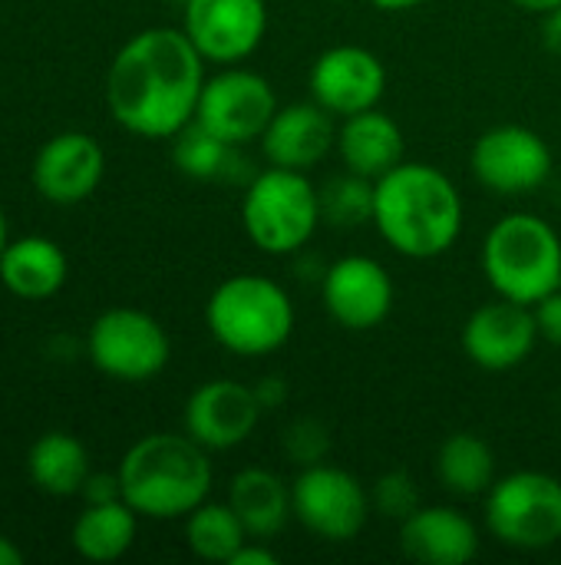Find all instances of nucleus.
<instances>
[{"mask_svg":"<svg viewBox=\"0 0 561 565\" xmlns=\"http://www.w3.org/2000/svg\"><path fill=\"white\" fill-rule=\"evenodd\" d=\"M205 56L185 30L149 26L129 36L109 63L106 103L112 119L142 139H172L195 119Z\"/></svg>","mask_w":561,"mask_h":565,"instance_id":"nucleus-1","label":"nucleus"},{"mask_svg":"<svg viewBox=\"0 0 561 565\" xmlns=\"http://www.w3.org/2000/svg\"><path fill=\"white\" fill-rule=\"evenodd\" d=\"M463 222V195L443 169L403 159L377 179L374 225L397 255L413 262L440 258L460 242Z\"/></svg>","mask_w":561,"mask_h":565,"instance_id":"nucleus-2","label":"nucleus"},{"mask_svg":"<svg viewBox=\"0 0 561 565\" xmlns=\"http://www.w3.org/2000/svg\"><path fill=\"white\" fill-rule=\"evenodd\" d=\"M212 450L188 434H149L119 460L122 500L145 520H185L212 493Z\"/></svg>","mask_w":561,"mask_h":565,"instance_id":"nucleus-3","label":"nucleus"},{"mask_svg":"<svg viewBox=\"0 0 561 565\" xmlns=\"http://www.w3.org/2000/svg\"><path fill=\"white\" fill-rule=\"evenodd\" d=\"M205 324L225 351L238 358H268L294 334V301L265 275H231L212 291Z\"/></svg>","mask_w":561,"mask_h":565,"instance_id":"nucleus-4","label":"nucleus"},{"mask_svg":"<svg viewBox=\"0 0 561 565\" xmlns=\"http://www.w3.org/2000/svg\"><path fill=\"white\" fill-rule=\"evenodd\" d=\"M483 271L499 298L532 308L561 288L559 232L532 212L503 215L486 232Z\"/></svg>","mask_w":561,"mask_h":565,"instance_id":"nucleus-5","label":"nucleus"},{"mask_svg":"<svg viewBox=\"0 0 561 565\" xmlns=\"http://www.w3.org/2000/svg\"><path fill=\"white\" fill-rule=\"evenodd\" d=\"M241 225L265 255H298L321 225V195L308 172L271 166L248 179L241 195Z\"/></svg>","mask_w":561,"mask_h":565,"instance_id":"nucleus-6","label":"nucleus"},{"mask_svg":"<svg viewBox=\"0 0 561 565\" xmlns=\"http://www.w3.org/2000/svg\"><path fill=\"white\" fill-rule=\"evenodd\" d=\"M486 530L509 550L539 553L561 543V480L542 470L499 477L486 493Z\"/></svg>","mask_w":561,"mask_h":565,"instance_id":"nucleus-7","label":"nucleus"},{"mask_svg":"<svg viewBox=\"0 0 561 565\" xmlns=\"http://www.w3.org/2000/svg\"><path fill=\"white\" fill-rule=\"evenodd\" d=\"M86 354L106 377L142 384L165 371L172 341L152 315L139 308H109L93 321Z\"/></svg>","mask_w":561,"mask_h":565,"instance_id":"nucleus-8","label":"nucleus"},{"mask_svg":"<svg viewBox=\"0 0 561 565\" xmlns=\"http://www.w3.org/2000/svg\"><path fill=\"white\" fill-rule=\"evenodd\" d=\"M294 520L317 540L350 543L370 520V490L347 470L324 463L304 467L294 483Z\"/></svg>","mask_w":561,"mask_h":565,"instance_id":"nucleus-9","label":"nucleus"},{"mask_svg":"<svg viewBox=\"0 0 561 565\" xmlns=\"http://www.w3.org/2000/svg\"><path fill=\"white\" fill-rule=\"evenodd\" d=\"M274 113H278V96L261 73L225 66L215 76H205L195 106V122H202L228 146H248L261 139Z\"/></svg>","mask_w":561,"mask_h":565,"instance_id":"nucleus-10","label":"nucleus"},{"mask_svg":"<svg viewBox=\"0 0 561 565\" xmlns=\"http://www.w3.org/2000/svg\"><path fill=\"white\" fill-rule=\"evenodd\" d=\"M470 169L476 182L496 195H526L549 182L552 149L529 126H493L486 129L470 152Z\"/></svg>","mask_w":561,"mask_h":565,"instance_id":"nucleus-11","label":"nucleus"},{"mask_svg":"<svg viewBox=\"0 0 561 565\" xmlns=\"http://www.w3.org/2000/svg\"><path fill=\"white\" fill-rule=\"evenodd\" d=\"M182 30L205 63L235 66L248 60L268 33L265 0H185Z\"/></svg>","mask_w":561,"mask_h":565,"instance_id":"nucleus-12","label":"nucleus"},{"mask_svg":"<svg viewBox=\"0 0 561 565\" xmlns=\"http://www.w3.org/2000/svg\"><path fill=\"white\" fill-rule=\"evenodd\" d=\"M321 298L327 315L347 331L380 328L393 311V278L370 255H344L321 275Z\"/></svg>","mask_w":561,"mask_h":565,"instance_id":"nucleus-13","label":"nucleus"},{"mask_svg":"<svg viewBox=\"0 0 561 565\" xmlns=\"http://www.w3.org/2000/svg\"><path fill=\"white\" fill-rule=\"evenodd\" d=\"M308 89L314 103H321L327 113L344 119L380 106L387 93V70L374 50L357 43H341L324 50L311 63Z\"/></svg>","mask_w":561,"mask_h":565,"instance_id":"nucleus-14","label":"nucleus"},{"mask_svg":"<svg viewBox=\"0 0 561 565\" xmlns=\"http://www.w3.org/2000/svg\"><path fill=\"white\" fill-rule=\"evenodd\" d=\"M261 414L265 411L258 404L255 387L231 377H218L192 391V397L185 401L182 424L185 434L205 450H235L255 434Z\"/></svg>","mask_w":561,"mask_h":565,"instance_id":"nucleus-15","label":"nucleus"},{"mask_svg":"<svg viewBox=\"0 0 561 565\" xmlns=\"http://www.w3.org/2000/svg\"><path fill=\"white\" fill-rule=\"evenodd\" d=\"M539 341L532 308L509 298L479 305L463 324V351L483 371H513L526 364Z\"/></svg>","mask_w":561,"mask_h":565,"instance_id":"nucleus-16","label":"nucleus"},{"mask_svg":"<svg viewBox=\"0 0 561 565\" xmlns=\"http://www.w3.org/2000/svg\"><path fill=\"white\" fill-rule=\"evenodd\" d=\"M106 172V152L89 132H60L33 159L30 179L36 195L53 205L86 202Z\"/></svg>","mask_w":561,"mask_h":565,"instance_id":"nucleus-17","label":"nucleus"},{"mask_svg":"<svg viewBox=\"0 0 561 565\" xmlns=\"http://www.w3.org/2000/svg\"><path fill=\"white\" fill-rule=\"evenodd\" d=\"M261 152L268 166L311 172L337 149V126L334 113H327L321 103H288L278 106L274 119L261 132Z\"/></svg>","mask_w":561,"mask_h":565,"instance_id":"nucleus-18","label":"nucleus"},{"mask_svg":"<svg viewBox=\"0 0 561 565\" xmlns=\"http://www.w3.org/2000/svg\"><path fill=\"white\" fill-rule=\"evenodd\" d=\"M400 550L420 565H466L479 553V530L456 507H420L400 523Z\"/></svg>","mask_w":561,"mask_h":565,"instance_id":"nucleus-19","label":"nucleus"},{"mask_svg":"<svg viewBox=\"0 0 561 565\" xmlns=\"http://www.w3.org/2000/svg\"><path fill=\"white\" fill-rule=\"evenodd\" d=\"M337 156H341L344 169L377 182L403 162L407 136L393 116H387L380 106H374V109H364V113L341 119Z\"/></svg>","mask_w":561,"mask_h":565,"instance_id":"nucleus-20","label":"nucleus"},{"mask_svg":"<svg viewBox=\"0 0 561 565\" xmlns=\"http://www.w3.org/2000/svg\"><path fill=\"white\" fill-rule=\"evenodd\" d=\"M69 278V262L63 248L43 235H26L7 242L0 252V281L10 295L23 301H46L53 298Z\"/></svg>","mask_w":561,"mask_h":565,"instance_id":"nucleus-21","label":"nucleus"},{"mask_svg":"<svg viewBox=\"0 0 561 565\" xmlns=\"http://www.w3.org/2000/svg\"><path fill=\"white\" fill-rule=\"evenodd\" d=\"M228 503L238 513V520L251 540L278 536L294 516L291 483L265 467H248V470L235 473L231 487H228Z\"/></svg>","mask_w":561,"mask_h":565,"instance_id":"nucleus-22","label":"nucleus"},{"mask_svg":"<svg viewBox=\"0 0 561 565\" xmlns=\"http://www.w3.org/2000/svg\"><path fill=\"white\" fill-rule=\"evenodd\" d=\"M136 530H139V513L126 500L86 503V510L73 523L69 543L89 563H116L132 550Z\"/></svg>","mask_w":561,"mask_h":565,"instance_id":"nucleus-23","label":"nucleus"},{"mask_svg":"<svg viewBox=\"0 0 561 565\" xmlns=\"http://www.w3.org/2000/svg\"><path fill=\"white\" fill-rule=\"evenodd\" d=\"M26 473H30V483L40 493L63 500V497H79V490H83V483H86V477L93 470H89L86 447L73 434L50 430L30 447Z\"/></svg>","mask_w":561,"mask_h":565,"instance_id":"nucleus-24","label":"nucleus"},{"mask_svg":"<svg viewBox=\"0 0 561 565\" xmlns=\"http://www.w3.org/2000/svg\"><path fill=\"white\" fill-rule=\"evenodd\" d=\"M436 477L453 497H486L496 477V454L476 434H450L436 454Z\"/></svg>","mask_w":561,"mask_h":565,"instance_id":"nucleus-25","label":"nucleus"},{"mask_svg":"<svg viewBox=\"0 0 561 565\" xmlns=\"http://www.w3.org/2000/svg\"><path fill=\"white\" fill-rule=\"evenodd\" d=\"M248 530L241 526L231 503L205 500L185 516V543L205 563H231V556L248 543Z\"/></svg>","mask_w":561,"mask_h":565,"instance_id":"nucleus-26","label":"nucleus"},{"mask_svg":"<svg viewBox=\"0 0 561 565\" xmlns=\"http://www.w3.org/2000/svg\"><path fill=\"white\" fill-rule=\"evenodd\" d=\"M238 149L208 132L202 122H188L172 136V162L182 175L198 179V182H215V179H238Z\"/></svg>","mask_w":561,"mask_h":565,"instance_id":"nucleus-27","label":"nucleus"},{"mask_svg":"<svg viewBox=\"0 0 561 565\" xmlns=\"http://www.w3.org/2000/svg\"><path fill=\"white\" fill-rule=\"evenodd\" d=\"M321 222L331 228H364L374 222V199H377V182L367 175H357L344 169L341 175L327 179L321 189Z\"/></svg>","mask_w":561,"mask_h":565,"instance_id":"nucleus-28","label":"nucleus"},{"mask_svg":"<svg viewBox=\"0 0 561 565\" xmlns=\"http://www.w3.org/2000/svg\"><path fill=\"white\" fill-rule=\"evenodd\" d=\"M370 503L374 510L384 516V520H393V523H403L407 516H413L423 500H420V487L417 480L407 473V470H390L384 473L374 490H370Z\"/></svg>","mask_w":561,"mask_h":565,"instance_id":"nucleus-29","label":"nucleus"},{"mask_svg":"<svg viewBox=\"0 0 561 565\" xmlns=\"http://www.w3.org/2000/svg\"><path fill=\"white\" fill-rule=\"evenodd\" d=\"M281 447H284V457L294 463V467H314V463H324L327 454H331V434L321 420L314 417H298L284 427V437H281Z\"/></svg>","mask_w":561,"mask_h":565,"instance_id":"nucleus-30","label":"nucleus"},{"mask_svg":"<svg viewBox=\"0 0 561 565\" xmlns=\"http://www.w3.org/2000/svg\"><path fill=\"white\" fill-rule=\"evenodd\" d=\"M532 315H536V324H539V338L561 348V288L546 295L542 301H536Z\"/></svg>","mask_w":561,"mask_h":565,"instance_id":"nucleus-31","label":"nucleus"},{"mask_svg":"<svg viewBox=\"0 0 561 565\" xmlns=\"http://www.w3.org/2000/svg\"><path fill=\"white\" fill-rule=\"evenodd\" d=\"M79 497L86 503H112L122 500V487H119V473H89Z\"/></svg>","mask_w":561,"mask_h":565,"instance_id":"nucleus-32","label":"nucleus"},{"mask_svg":"<svg viewBox=\"0 0 561 565\" xmlns=\"http://www.w3.org/2000/svg\"><path fill=\"white\" fill-rule=\"evenodd\" d=\"M228 565H278V553L268 550L265 540H248V543L231 556V563Z\"/></svg>","mask_w":561,"mask_h":565,"instance_id":"nucleus-33","label":"nucleus"},{"mask_svg":"<svg viewBox=\"0 0 561 565\" xmlns=\"http://www.w3.org/2000/svg\"><path fill=\"white\" fill-rule=\"evenodd\" d=\"M255 394H258L261 411H278V407L288 401V384H284L281 377H265V381L255 387Z\"/></svg>","mask_w":561,"mask_h":565,"instance_id":"nucleus-34","label":"nucleus"},{"mask_svg":"<svg viewBox=\"0 0 561 565\" xmlns=\"http://www.w3.org/2000/svg\"><path fill=\"white\" fill-rule=\"evenodd\" d=\"M542 43L552 56H561V3L542 13Z\"/></svg>","mask_w":561,"mask_h":565,"instance_id":"nucleus-35","label":"nucleus"},{"mask_svg":"<svg viewBox=\"0 0 561 565\" xmlns=\"http://www.w3.org/2000/svg\"><path fill=\"white\" fill-rule=\"evenodd\" d=\"M509 3H516L519 10H526V13H549L552 7H559L561 0H509Z\"/></svg>","mask_w":561,"mask_h":565,"instance_id":"nucleus-36","label":"nucleus"},{"mask_svg":"<svg viewBox=\"0 0 561 565\" xmlns=\"http://www.w3.org/2000/svg\"><path fill=\"white\" fill-rule=\"evenodd\" d=\"M377 10H387V13H400V10H413V7H420V3H427V0H370Z\"/></svg>","mask_w":561,"mask_h":565,"instance_id":"nucleus-37","label":"nucleus"},{"mask_svg":"<svg viewBox=\"0 0 561 565\" xmlns=\"http://www.w3.org/2000/svg\"><path fill=\"white\" fill-rule=\"evenodd\" d=\"M23 563V553L7 540V536H0V565H20Z\"/></svg>","mask_w":561,"mask_h":565,"instance_id":"nucleus-38","label":"nucleus"},{"mask_svg":"<svg viewBox=\"0 0 561 565\" xmlns=\"http://www.w3.org/2000/svg\"><path fill=\"white\" fill-rule=\"evenodd\" d=\"M7 248V218H3V205H0V252Z\"/></svg>","mask_w":561,"mask_h":565,"instance_id":"nucleus-39","label":"nucleus"},{"mask_svg":"<svg viewBox=\"0 0 561 565\" xmlns=\"http://www.w3.org/2000/svg\"><path fill=\"white\" fill-rule=\"evenodd\" d=\"M182 3H185V0H182Z\"/></svg>","mask_w":561,"mask_h":565,"instance_id":"nucleus-40","label":"nucleus"}]
</instances>
